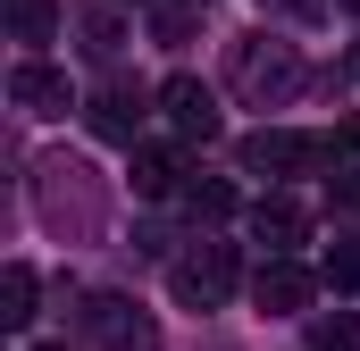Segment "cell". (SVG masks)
I'll return each instance as SVG.
<instances>
[{
  "mask_svg": "<svg viewBox=\"0 0 360 351\" xmlns=\"http://www.w3.org/2000/svg\"><path fill=\"white\" fill-rule=\"evenodd\" d=\"M319 284H335V293H360V243H327V260H319Z\"/></svg>",
  "mask_w": 360,
  "mask_h": 351,
  "instance_id": "14",
  "label": "cell"
},
{
  "mask_svg": "<svg viewBox=\"0 0 360 351\" xmlns=\"http://www.w3.org/2000/svg\"><path fill=\"white\" fill-rule=\"evenodd\" d=\"M0 326H34V267L25 260L0 267Z\"/></svg>",
  "mask_w": 360,
  "mask_h": 351,
  "instance_id": "12",
  "label": "cell"
},
{
  "mask_svg": "<svg viewBox=\"0 0 360 351\" xmlns=\"http://www.w3.org/2000/svg\"><path fill=\"white\" fill-rule=\"evenodd\" d=\"M310 351H360V310H335L310 326Z\"/></svg>",
  "mask_w": 360,
  "mask_h": 351,
  "instance_id": "15",
  "label": "cell"
},
{
  "mask_svg": "<svg viewBox=\"0 0 360 351\" xmlns=\"http://www.w3.org/2000/svg\"><path fill=\"white\" fill-rule=\"evenodd\" d=\"M235 76H243L252 92H285V84H293V59H285V51H252V42H243V51H235Z\"/></svg>",
  "mask_w": 360,
  "mask_h": 351,
  "instance_id": "11",
  "label": "cell"
},
{
  "mask_svg": "<svg viewBox=\"0 0 360 351\" xmlns=\"http://www.w3.org/2000/svg\"><path fill=\"white\" fill-rule=\"evenodd\" d=\"M160 109H168L176 143H218V92L201 84V76H168L160 84Z\"/></svg>",
  "mask_w": 360,
  "mask_h": 351,
  "instance_id": "3",
  "label": "cell"
},
{
  "mask_svg": "<svg viewBox=\"0 0 360 351\" xmlns=\"http://www.w3.org/2000/svg\"><path fill=\"white\" fill-rule=\"evenodd\" d=\"M335 209H360V176H344V184H335Z\"/></svg>",
  "mask_w": 360,
  "mask_h": 351,
  "instance_id": "17",
  "label": "cell"
},
{
  "mask_svg": "<svg viewBox=\"0 0 360 351\" xmlns=\"http://www.w3.org/2000/svg\"><path fill=\"white\" fill-rule=\"evenodd\" d=\"M92 335H101L109 351H143V343H151V318H143L134 301H117V293H101V301H92Z\"/></svg>",
  "mask_w": 360,
  "mask_h": 351,
  "instance_id": "8",
  "label": "cell"
},
{
  "mask_svg": "<svg viewBox=\"0 0 360 351\" xmlns=\"http://www.w3.org/2000/svg\"><path fill=\"white\" fill-rule=\"evenodd\" d=\"M276 8H302V17H319V8H327V0H276Z\"/></svg>",
  "mask_w": 360,
  "mask_h": 351,
  "instance_id": "18",
  "label": "cell"
},
{
  "mask_svg": "<svg viewBox=\"0 0 360 351\" xmlns=\"http://www.w3.org/2000/svg\"><path fill=\"white\" fill-rule=\"evenodd\" d=\"M352 67H360V59H352Z\"/></svg>",
  "mask_w": 360,
  "mask_h": 351,
  "instance_id": "21",
  "label": "cell"
},
{
  "mask_svg": "<svg viewBox=\"0 0 360 351\" xmlns=\"http://www.w3.org/2000/svg\"><path fill=\"white\" fill-rule=\"evenodd\" d=\"M42 351H68V343H42Z\"/></svg>",
  "mask_w": 360,
  "mask_h": 351,
  "instance_id": "19",
  "label": "cell"
},
{
  "mask_svg": "<svg viewBox=\"0 0 360 351\" xmlns=\"http://www.w3.org/2000/svg\"><path fill=\"white\" fill-rule=\"evenodd\" d=\"M235 243H201V251H184L176 260V301H193V310H218L226 293H235Z\"/></svg>",
  "mask_w": 360,
  "mask_h": 351,
  "instance_id": "2",
  "label": "cell"
},
{
  "mask_svg": "<svg viewBox=\"0 0 360 351\" xmlns=\"http://www.w3.org/2000/svg\"><path fill=\"white\" fill-rule=\"evenodd\" d=\"M126 184H134L143 201H168V192H184V159L168 151V143H134V159H126Z\"/></svg>",
  "mask_w": 360,
  "mask_h": 351,
  "instance_id": "5",
  "label": "cell"
},
{
  "mask_svg": "<svg viewBox=\"0 0 360 351\" xmlns=\"http://www.w3.org/2000/svg\"><path fill=\"white\" fill-rule=\"evenodd\" d=\"M51 25H59V0H8V34L17 42H51Z\"/></svg>",
  "mask_w": 360,
  "mask_h": 351,
  "instance_id": "13",
  "label": "cell"
},
{
  "mask_svg": "<svg viewBox=\"0 0 360 351\" xmlns=\"http://www.w3.org/2000/svg\"><path fill=\"white\" fill-rule=\"evenodd\" d=\"M335 143H319V134H293V126H260V134H243V168L252 176H293V168H319Z\"/></svg>",
  "mask_w": 360,
  "mask_h": 351,
  "instance_id": "1",
  "label": "cell"
},
{
  "mask_svg": "<svg viewBox=\"0 0 360 351\" xmlns=\"http://www.w3.org/2000/svg\"><path fill=\"white\" fill-rule=\"evenodd\" d=\"M184 209L201 218V226H218V218H235V184L226 176H184V192H176Z\"/></svg>",
  "mask_w": 360,
  "mask_h": 351,
  "instance_id": "10",
  "label": "cell"
},
{
  "mask_svg": "<svg viewBox=\"0 0 360 351\" xmlns=\"http://www.w3.org/2000/svg\"><path fill=\"white\" fill-rule=\"evenodd\" d=\"M352 8H360V0H352Z\"/></svg>",
  "mask_w": 360,
  "mask_h": 351,
  "instance_id": "20",
  "label": "cell"
},
{
  "mask_svg": "<svg viewBox=\"0 0 360 351\" xmlns=\"http://www.w3.org/2000/svg\"><path fill=\"white\" fill-rule=\"evenodd\" d=\"M8 100H17L25 117H59V109H68V76L42 67V59H25V67L8 76Z\"/></svg>",
  "mask_w": 360,
  "mask_h": 351,
  "instance_id": "6",
  "label": "cell"
},
{
  "mask_svg": "<svg viewBox=\"0 0 360 351\" xmlns=\"http://www.w3.org/2000/svg\"><path fill=\"white\" fill-rule=\"evenodd\" d=\"M252 234H260L269 251H293V243L310 234V209H302L293 192H269V201H252Z\"/></svg>",
  "mask_w": 360,
  "mask_h": 351,
  "instance_id": "7",
  "label": "cell"
},
{
  "mask_svg": "<svg viewBox=\"0 0 360 351\" xmlns=\"http://www.w3.org/2000/svg\"><path fill=\"white\" fill-rule=\"evenodd\" d=\"M335 151H352V159H360V117H344V126H335Z\"/></svg>",
  "mask_w": 360,
  "mask_h": 351,
  "instance_id": "16",
  "label": "cell"
},
{
  "mask_svg": "<svg viewBox=\"0 0 360 351\" xmlns=\"http://www.w3.org/2000/svg\"><path fill=\"white\" fill-rule=\"evenodd\" d=\"M134 126H143V92L134 84H109L92 100V134H101V143H126V151H134Z\"/></svg>",
  "mask_w": 360,
  "mask_h": 351,
  "instance_id": "9",
  "label": "cell"
},
{
  "mask_svg": "<svg viewBox=\"0 0 360 351\" xmlns=\"http://www.w3.org/2000/svg\"><path fill=\"white\" fill-rule=\"evenodd\" d=\"M310 293H319V276H310V267H293L285 251H269V260H260V276H252V301H260L269 318H293V310H310Z\"/></svg>",
  "mask_w": 360,
  "mask_h": 351,
  "instance_id": "4",
  "label": "cell"
}]
</instances>
